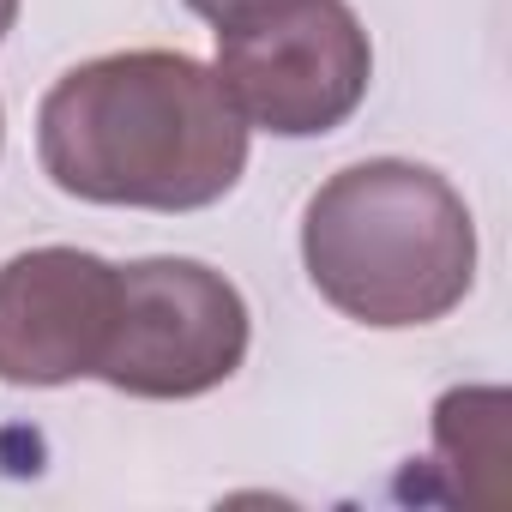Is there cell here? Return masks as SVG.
Returning <instances> with one entry per match:
<instances>
[{"mask_svg":"<svg viewBox=\"0 0 512 512\" xmlns=\"http://www.w3.org/2000/svg\"><path fill=\"white\" fill-rule=\"evenodd\" d=\"M211 73L247 127L278 139H320L362 109L374 49L344 0H296L266 25L223 31Z\"/></svg>","mask_w":512,"mask_h":512,"instance_id":"cell-3","label":"cell"},{"mask_svg":"<svg viewBox=\"0 0 512 512\" xmlns=\"http://www.w3.org/2000/svg\"><path fill=\"white\" fill-rule=\"evenodd\" d=\"M247 121L217 73L175 49L97 55L37 109L43 175L91 205L199 211L247 169Z\"/></svg>","mask_w":512,"mask_h":512,"instance_id":"cell-1","label":"cell"},{"mask_svg":"<svg viewBox=\"0 0 512 512\" xmlns=\"http://www.w3.org/2000/svg\"><path fill=\"white\" fill-rule=\"evenodd\" d=\"M121 302V266L85 247H31L0 266V380L67 386L97 374Z\"/></svg>","mask_w":512,"mask_h":512,"instance_id":"cell-5","label":"cell"},{"mask_svg":"<svg viewBox=\"0 0 512 512\" xmlns=\"http://www.w3.org/2000/svg\"><path fill=\"white\" fill-rule=\"evenodd\" d=\"M302 266L314 290L362 326H434L476 284V223L446 175L368 157L308 199Z\"/></svg>","mask_w":512,"mask_h":512,"instance_id":"cell-2","label":"cell"},{"mask_svg":"<svg viewBox=\"0 0 512 512\" xmlns=\"http://www.w3.org/2000/svg\"><path fill=\"white\" fill-rule=\"evenodd\" d=\"M506 416L512 398L500 386H458L434 404V470L446 482V500L458 506H506Z\"/></svg>","mask_w":512,"mask_h":512,"instance_id":"cell-6","label":"cell"},{"mask_svg":"<svg viewBox=\"0 0 512 512\" xmlns=\"http://www.w3.org/2000/svg\"><path fill=\"white\" fill-rule=\"evenodd\" d=\"M187 7L205 25H217V37H223V31H247V25H266V19L290 13L296 0H187Z\"/></svg>","mask_w":512,"mask_h":512,"instance_id":"cell-7","label":"cell"},{"mask_svg":"<svg viewBox=\"0 0 512 512\" xmlns=\"http://www.w3.org/2000/svg\"><path fill=\"white\" fill-rule=\"evenodd\" d=\"M13 19H19V0H0V37L13 31Z\"/></svg>","mask_w":512,"mask_h":512,"instance_id":"cell-8","label":"cell"},{"mask_svg":"<svg viewBox=\"0 0 512 512\" xmlns=\"http://www.w3.org/2000/svg\"><path fill=\"white\" fill-rule=\"evenodd\" d=\"M247 362V302L199 260L121 266L115 332L97 380L127 398H199Z\"/></svg>","mask_w":512,"mask_h":512,"instance_id":"cell-4","label":"cell"}]
</instances>
